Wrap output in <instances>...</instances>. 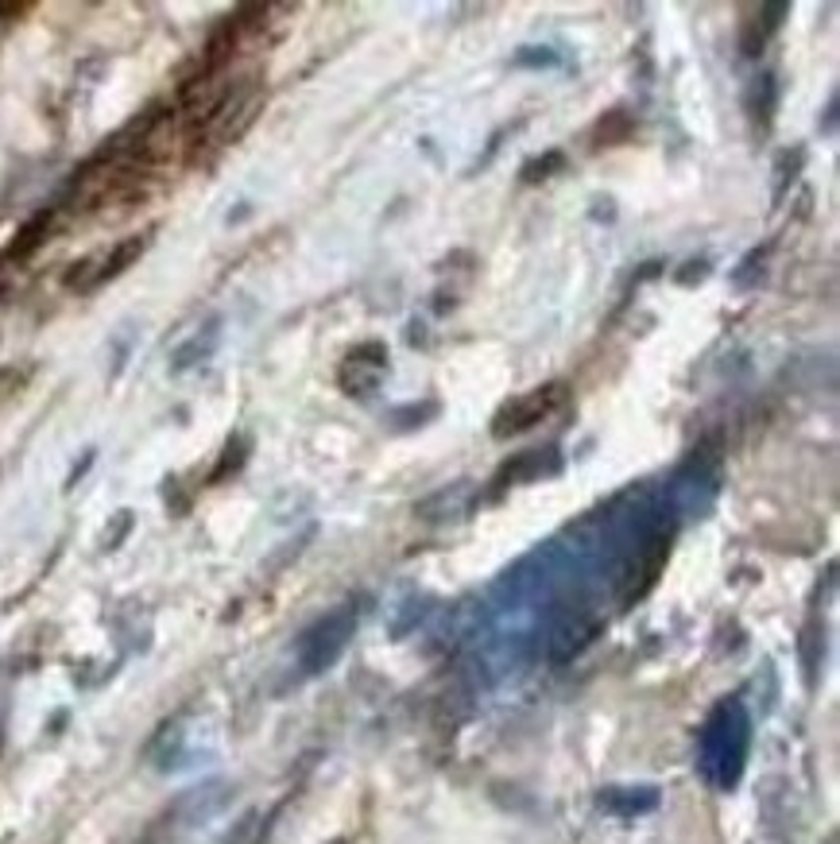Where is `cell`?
Masks as SVG:
<instances>
[{
  "label": "cell",
  "instance_id": "obj_4",
  "mask_svg": "<svg viewBox=\"0 0 840 844\" xmlns=\"http://www.w3.org/2000/svg\"><path fill=\"white\" fill-rule=\"evenodd\" d=\"M221 798H225V790H221V786H205V790H194L187 798V821H194V825H198V821H205L221 806Z\"/></svg>",
  "mask_w": 840,
  "mask_h": 844
},
{
  "label": "cell",
  "instance_id": "obj_2",
  "mask_svg": "<svg viewBox=\"0 0 840 844\" xmlns=\"http://www.w3.org/2000/svg\"><path fill=\"white\" fill-rule=\"evenodd\" d=\"M353 628H357V608L353 605L322 616L315 628H306L303 640H298V666H303V674H322L326 666H333V658L345 651Z\"/></svg>",
  "mask_w": 840,
  "mask_h": 844
},
{
  "label": "cell",
  "instance_id": "obj_3",
  "mask_svg": "<svg viewBox=\"0 0 840 844\" xmlns=\"http://www.w3.org/2000/svg\"><path fill=\"white\" fill-rule=\"evenodd\" d=\"M561 388H546V392H535V395H527V400L511 403L508 411H504L500 418H496V435H508V430H523V427H535L539 418L551 415L554 411V395H558Z\"/></svg>",
  "mask_w": 840,
  "mask_h": 844
},
{
  "label": "cell",
  "instance_id": "obj_1",
  "mask_svg": "<svg viewBox=\"0 0 840 844\" xmlns=\"http://www.w3.org/2000/svg\"><path fill=\"white\" fill-rule=\"evenodd\" d=\"M747 740H752V725L740 701H721L713 716L705 721L701 744H697V768L713 786L729 790L736 778L744 775L747 763Z\"/></svg>",
  "mask_w": 840,
  "mask_h": 844
}]
</instances>
